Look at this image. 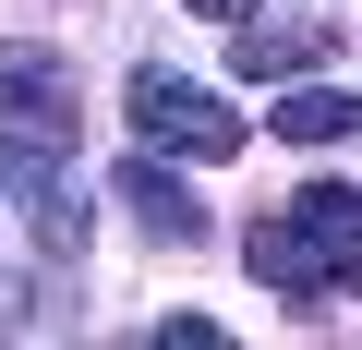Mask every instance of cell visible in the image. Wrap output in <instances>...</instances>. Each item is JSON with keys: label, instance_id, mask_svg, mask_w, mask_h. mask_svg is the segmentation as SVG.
Listing matches in <instances>:
<instances>
[{"label": "cell", "instance_id": "cell-4", "mask_svg": "<svg viewBox=\"0 0 362 350\" xmlns=\"http://www.w3.org/2000/svg\"><path fill=\"white\" fill-rule=\"evenodd\" d=\"M0 121H13V133H61V145H73V121H85L73 61H61V49H37V37H13V49H0Z\"/></svg>", "mask_w": 362, "mask_h": 350}, {"label": "cell", "instance_id": "cell-6", "mask_svg": "<svg viewBox=\"0 0 362 350\" xmlns=\"http://www.w3.org/2000/svg\"><path fill=\"white\" fill-rule=\"evenodd\" d=\"M121 206H133V218H145L157 242H206V206L181 194V182H169L157 157H133V169H121Z\"/></svg>", "mask_w": 362, "mask_h": 350}, {"label": "cell", "instance_id": "cell-5", "mask_svg": "<svg viewBox=\"0 0 362 350\" xmlns=\"http://www.w3.org/2000/svg\"><path fill=\"white\" fill-rule=\"evenodd\" d=\"M326 49H338V25H326V13H278V25H242V37H230L242 85H290V73H314Z\"/></svg>", "mask_w": 362, "mask_h": 350}, {"label": "cell", "instance_id": "cell-8", "mask_svg": "<svg viewBox=\"0 0 362 350\" xmlns=\"http://www.w3.org/2000/svg\"><path fill=\"white\" fill-rule=\"evenodd\" d=\"M194 13H254V0H194Z\"/></svg>", "mask_w": 362, "mask_h": 350}, {"label": "cell", "instance_id": "cell-7", "mask_svg": "<svg viewBox=\"0 0 362 350\" xmlns=\"http://www.w3.org/2000/svg\"><path fill=\"white\" fill-rule=\"evenodd\" d=\"M266 121H278L290 145H338V133H362V97H350V85H302V97H278Z\"/></svg>", "mask_w": 362, "mask_h": 350}, {"label": "cell", "instance_id": "cell-3", "mask_svg": "<svg viewBox=\"0 0 362 350\" xmlns=\"http://www.w3.org/2000/svg\"><path fill=\"white\" fill-rule=\"evenodd\" d=\"M133 133H145V145H181V157H230V145H242V109H218L194 73H157V61H145V73H133Z\"/></svg>", "mask_w": 362, "mask_h": 350}, {"label": "cell", "instance_id": "cell-1", "mask_svg": "<svg viewBox=\"0 0 362 350\" xmlns=\"http://www.w3.org/2000/svg\"><path fill=\"white\" fill-rule=\"evenodd\" d=\"M242 266H254L266 290H290V302H338V290H362V194H350V182H302L278 218H254Z\"/></svg>", "mask_w": 362, "mask_h": 350}, {"label": "cell", "instance_id": "cell-2", "mask_svg": "<svg viewBox=\"0 0 362 350\" xmlns=\"http://www.w3.org/2000/svg\"><path fill=\"white\" fill-rule=\"evenodd\" d=\"M0 194H13V206L37 218V242H49V254H85L97 206H85V182H73L61 133H13V121H0Z\"/></svg>", "mask_w": 362, "mask_h": 350}]
</instances>
